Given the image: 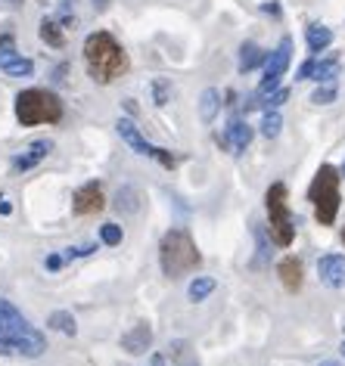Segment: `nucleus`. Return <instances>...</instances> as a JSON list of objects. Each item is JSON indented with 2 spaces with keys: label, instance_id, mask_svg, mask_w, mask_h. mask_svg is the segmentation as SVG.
<instances>
[{
  "label": "nucleus",
  "instance_id": "nucleus-22",
  "mask_svg": "<svg viewBox=\"0 0 345 366\" xmlns=\"http://www.w3.org/2000/svg\"><path fill=\"white\" fill-rule=\"evenodd\" d=\"M41 41L50 47L60 50L62 44H66V34H62V25L56 22V19H41Z\"/></svg>",
  "mask_w": 345,
  "mask_h": 366
},
{
  "label": "nucleus",
  "instance_id": "nucleus-38",
  "mask_svg": "<svg viewBox=\"0 0 345 366\" xmlns=\"http://www.w3.org/2000/svg\"><path fill=\"white\" fill-rule=\"evenodd\" d=\"M149 366H165V354H153V360H149Z\"/></svg>",
  "mask_w": 345,
  "mask_h": 366
},
{
  "label": "nucleus",
  "instance_id": "nucleus-31",
  "mask_svg": "<svg viewBox=\"0 0 345 366\" xmlns=\"http://www.w3.org/2000/svg\"><path fill=\"white\" fill-rule=\"evenodd\" d=\"M13 56H19V53H16V34L6 31V34H0V62H4V59H13Z\"/></svg>",
  "mask_w": 345,
  "mask_h": 366
},
{
  "label": "nucleus",
  "instance_id": "nucleus-43",
  "mask_svg": "<svg viewBox=\"0 0 345 366\" xmlns=\"http://www.w3.org/2000/svg\"><path fill=\"white\" fill-rule=\"evenodd\" d=\"M339 351H342V357H345V342H342V348H339Z\"/></svg>",
  "mask_w": 345,
  "mask_h": 366
},
{
  "label": "nucleus",
  "instance_id": "nucleus-39",
  "mask_svg": "<svg viewBox=\"0 0 345 366\" xmlns=\"http://www.w3.org/2000/svg\"><path fill=\"white\" fill-rule=\"evenodd\" d=\"M320 366H339L336 360H320Z\"/></svg>",
  "mask_w": 345,
  "mask_h": 366
},
{
  "label": "nucleus",
  "instance_id": "nucleus-3",
  "mask_svg": "<svg viewBox=\"0 0 345 366\" xmlns=\"http://www.w3.org/2000/svg\"><path fill=\"white\" fill-rule=\"evenodd\" d=\"M62 118V99L47 87H28L16 97V121L22 127L38 125H60Z\"/></svg>",
  "mask_w": 345,
  "mask_h": 366
},
{
  "label": "nucleus",
  "instance_id": "nucleus-33",
  "mask_svg": "<svg viewBox=\"0 0 345 366\" xmlns=\"http://www.w3.org/2000/svg\"><path fill=\"white\" fill-rule=\"evenodd\" d=\"M314 69H318V59H305V62L299 66V71H296V81H305V78H311Z\"/></svg>",
  "mask_w": 345,
  "mask_h": 366
},
{
  "label": "nucleus",
  "instance_id": "nucleus-29",
  "mask_svg": "<svg viewBox=\"0 0 345 366\" xmlns=\"http://www.w3.org/2000/svg\"><path fill=\"white\" fill-rule=\"evenodd\" d=\"M149 90H153V103L156 106H168L171 103V93H175V90H171V81H165V78H156Z\"/></svg>",
  "mask_w": 345,
  "mask_h": 366
},
{
  "label": "nucleus",
  "instance_id": "nucleus-27",
  "mask_svg": "<svg viewBox=\"0 0 345 366\" xmlns=\"http://www.w3.org/2000/svg\"><path fill=\"white\" fill-rule=\"evenodd\" d=\"M336 97H339V87H336V81H323V84H318V90L311 93V99H314L318 106L336 103Z\"/></svg>",
  "mask_w": 345,
  "mask_h": 366
},
{
  "label": "nucleus",
  "instance_id": "nucleus-32",
  "mask_svg": "<svg viewBox=\"0 0 345 366\" xmlns=\"http://www.w3.org/2000/svg\"><path fill=\"white\" fill-rule=\"evenodd\" d=\"M62 264H66V255H60V252H53V255H47V258H44V267L50 270V274L62 270Z\"/></svg>",
  "mask_w": 345,
  "mask_h": 366
},
{
  "label": "nucleus",
  "instance_id": "nucleus-15",
  "mask_svg": "<svg viewBox=\"0 0 345 366\" xmlns=\"http://www.w3.org/2000/svg\"><path fill=\"white\" fill-rule=\"evenodd\" d=\"M277 276L283 283L286 292H299L302 289V279H305V267H302L299 258H283L277 264Z\"/></svg>",
  "mask_w": 345,
  "mask_h": 366
},
{
  "label": "nucleus",
  "instance_id": "nucleus-28",
  "mask_svg": "<svg viewBox=\"0 0 345 366\" xmlns=\"http://www.w3.org/2000/svg\"><path fill=\"white\" fill-rule=\"evenodd\" d=\"M286 99H290V90L286 87H277V90H271V97L268 99H255V103H249L246 109H252V106H262V109H280V106L286 103Z\"/></svg>",
  "mask_w": 345,
  "mask_h": 366
},
{
  "label": "nucleus",
  "instance_id": "nucleus-34",
  "mask_svg": "<svg viewBox=\"0 0 345 366\" xmlns=\"http://www.w3.org/2000/svg\"><path fill=\"white\" fill-rule=\"evenodd\" d=\"M93 252H97V246H93V242H88V246H75V248H69V252H66V261H69V258H88Z\"/></svg>",
  "mask_w": 345,
  "mask_h": 366
},
{
  "label": "nucleus",
  "instance_id": "nucleus-1",
  "mask_svg": "<svg viewBox=\"0 0 345 366\" xmlns=\"http://www.w3.org/2000/svg\"><path fill=\"white\" fill-rule=\"evenodd\" d=\"M84 66H88V75L97 84H112L121 75H128L131 59L109 31H93L84 41Z\"/></svg>",
  "mask_w": 345,
  "mask_h": 366
},
{
  "label": "nucleus",
  "instance_id": "nucleus-13",
  "mask_svg": "<svg viewBox=\"0 0 345 366\" xmlns=\"http://www.w3.org/2000/svg\"><path fill=\"white\" fill-rule=\"evenodd\" d=\"M149 348H153V326L149 323H134V329L121 335V351H128V354H147Z\"/></svg>",
  "mask_w": 345,
  "mask_h": 366
},
{
  "label": "nucleus",
  "instance_id": "nucleus-26",
  "mask_svg": "<svg viewBox=\"0 0 345 366\" xmlns=\"http://www.w3.org/2000/svg\"><path fill=\"white\" fill-rule=\"evenodd\" d=\"M336 75H339V59L336 56H330V59H323L318 62V69H314V81L323 84V81H336Z\"/></svg>",
  "mask_w": 345,
  "mask_h": 366
},
{
  "label": "nucleus",
  "instance_id": "nucleus-7",
  "mask_svg": "<svg viewBox=\"0 0 345 366\" xmlns=\"http://www.w3.org/2000/svg\"><path fill=\"white\" fill-rule=\"evenodd\" d=\"M290 59H292V38L286 34V38H280L274 53H268V59H264V75H262V84H258V93H262V97H268L271 90L280 87V78L290 69Z\"/></svg>",
  "mask_w": 345,
  "mask_h": 366
},
{
  "label": "nucleus",
  "instance_id": "nucleus-2",
  "mask_svg": "<svg viewBox=\"0 0 345 366\" xmlns=\"http://www.w3.org/2000/svg\"><path fill=\"white\" fill-rule=\"evenodd\" d=\"M159 264H162V274L171 276V279L190 274V270H196L199 264H203V255H199L196 242H193V236L187 233L184 227H175V230H168V233L162 236Z\"/></svg>",
  "mask_w": 345,
  "mask_h": 366
},
{
  "label": "nucleus",
  "instance_id": "nucleus-36",
  "mask_svg": "<svg viewBox=\"0 0 345 366\" xmlns=\"http://www.w3.org/2000/svg\"><path fill=\"white\" fill-rule=\"evenodd\" d=\"M66 71H69V66H56L53 69V81H62V78H66Z\"/></svg>",
  "mask_w": 345,
  "mask_h": 366
},
{
  "label": "nucleus",
  "instance_id": "nucleus-18",
  "mask_svg": "<svg viewBox=\"0 0 345 366\" xmlns=\"http://www.w3.org/2000/svg\"><path fill=\"white\" fill-rule=\"evenodd\" d=\"M264 59H268V53H264L255 41H246V44L240 47V71H243V75H246V71H252V69H258Z\"/></svg>",
  "mask_w": 345,
  "mask_h": 366
},
{
  "label": "nucleus",
  "instance_id": "nucleus-19",
  "mask_svg": "<svg viewBox=\"0 0 345 366\" xmlns=\"http://www.w3.org/2000/svg\"><path fill=\"white\" fill-rule=\"evenodd\" d=\"M47 329L69 335V339H75V335H78V323H75V317H72L69 311H53V314H50V317H47Z\"/></svg>",
  "mask_w": 345,
  "mask_h": 366
},
{
  "label": "nucleus",
  "instance_id": "nucleus-35",
  "mask_svg": "<svg viewBox=\"0 0 345 366\" xmlns=\"http://www.w3.org/2000/svg\"><path fill=\"white\" fill-rule=\"evenodd\" d=\"M0 214H4V218H10V214H13V205L6 202L4 196H0Z\"/></svg>",
  "mask_w": 345,
  "mask_h": 366
},
{
  "label": "nucleus",
  "instance_id": "nucleus-14",
  "mask_svg": "<svg viewBox=\"0 0 345 366\" xmlns=\"http://www.w3.org/2000/svg\"><path fill=\"white\" fill-rule=\"evenodd\" d=\"M221 143H224V146H230L234 153H243V149H249V143H252V127H249L243 118H230Z\"/></svg>",
  "mask_w": 345,
  "mask_h": 366
},
{
  "label": "nucleus",
  "instance_id": "nucleus-20",
  "mask_svg": "<svg viewBox=\"0 0 345 366\" xmlns=\"http://www.w3.org/2000/svg\"><path fill=\"white\" fill-rule=\"evenodd\" d=\"M305 41H308V50H311V53H320V50H327L333 44V31L323 25H308Z\"/></svg>",
  "mask_w": 345,
  "mask_h": 366
},
{
  "label": "nucleus",
  "instance_id": "nucleus-4",
  "mask_svg": "<svg viewBox=\"0 0 345 366\" xmlns=\"http://www.w3.org/2000/svg\"><path fill=\"white\" fill-rule=\"evenodd\" d=\"M339 181L342 174L333 164H320L311 186H308V199H311L314 218H318L320 227L336 224V214H339Z\"/></svg>",
  "mask_w": 345,
  "mask_h": 366
},
{
  "label": "nucleus",
  "instance_id": "nucleus-5",
  "mask_svg": "<svg viewBox=\"0 0 345 366\" xmlns=\"http://www.w3.org/2000/svg\"><path fill=\"white\" fill-rule=\"evenodd\" d=\"M286 183H271L264 192V208H268V233L280 248L292 246L296 239V218L290 214V202H286Z\"/></svg>",
  "mask_w": 345,
  "mask_h": 366
},
{
  "label": "nucleus",
  "instance_id": "nucleus-9",
  "mask_svg": "<svg viewBox=\"0 0 345 366\" xmlns=\"http://www.w3.org/2000/svg\"><path fill=\"white\" fill-rule=\"evenodd\" d=\"M32 323L22 317L16 304H10L6 298H0V339H19V335H32Z\"/></svg>",
  "mask_w": 345,
  "mask_h": 366
},
{
  "label": "nucleus",
  "instance_id": "nucleus-6",
  "mask_svg": "<svg viewBox=\"0 0 345 366\" xmlns=\"http://www.w3.org/2000/svg\"><path fill=\"white\" fill-rule=\"evenodd\" d=\"M115 131H119V137L125 140L128 146H131L137 155H147V159H156V162L162 164V168H168V171L177 164V159H175V155H171V153H165L162 146H153V143H149L147 137H143V134L137 131V125H134L131 118H119V121H115Z\"/></svg>",
  "mask_w": 345,
  "mask_h": 366
},
{
  "label": "nucleus",
  "instance_id": "nucleus-16",
  "mask_svg": "<svg viewBox=\"0 0 345 366\" xmlns=\"http://www.w3.org/2000/svg\"><path fill=\"white\" fill-rule=\"evenodd\" d=\"M112 208L121 214V218H131V214H137L140 208H143V196H140V190L137 186H121L119 192H115V199H112Z\"/></svg>",
  "mask_w": 345,
  "mask_h": 366
},
{
  "label": "nucleus",
  "instance_id": "nucleus-10",
  "mask_svg": "<svg viewBox=\"0 0 345 366\" xmlns=\"http://www.w3.org/2000/svg\"><path fill=\"white\" fill-rule=\"evenodd\" d=\"M47 351L44 335L34 329L32 335H19V339H0V354H22V357H41Z\"/></svg>",
  "mask_w": 345,
  "mask_h": 366
},
{
  "label": "nucleus",
  "instance_id": "nucleus-40",
  "mask_svg": "<svg viewBox=\"0 0 345 366\" xmlns=\"http://www.w3.org/2000/svg\"><path fill=\"white\" fill-rule=\"evenodd\" d=\"M72 3H75V0H62V10H69V6H72Z\"/></svg>",
  "mask_w": 345,
  "mask_h": 366
},
{
  "label": "nucleus",
  "instance_id": "nucleus-37",
  "mask_svg": "<svg viewBox=\"0 0 345 366\" xmlns=\"http://www.w3.org/2000/svg\"><path fill=\"white\" fill-rule=\"evenodd\" d=\"M106 6H109V0H93V10H97V13H103Z\"/></svg>",
  "mask_w": 345,
  "mask_h": 366
},
{
  "label": "nucleus",
  "instance_id": "nucleus-42",
  "mask_svg": "<svg viewBox=\"0 0 345 366\" xmlns=\"http://www.w3.org/2000/svg\"><path fill=\"white\" fill-rule=\"evenodd\" d=\"M342 246H345V227H342Z\"/></svg>",
  "mask_w": 345,
  "mask_h": 366
},
{
  "label": "nucleus",
  "instance_id": "nucleus-23",
  "mask_svg": "<svg viewBox=\"0 0 345 366\" xmlns=\"http://www.w3.org/2000/svg\"><path fill=\"white\" fill-rule=\"evenodd\" d=\"M0 71H6L10 78H28V75H34V62L25 59V56H13V59L0 62Z\"/></svg>",
  "mask_w": 345,
  "mask_h": 366
},
{
  "label": "nucleus",
  "instance_id": "nucleus-25",
  "mask_svg": "<svg viewBox=\"0 0 345 366\" xmlns=\"http://www.w3.org/2000/svg\"><path fill=\"white\" fill-rule=\"evenodd\" d=\"M280 131H283V118H280V112L277 109L264 112V118H262V137L264 140H277Z\"/></svg>",
  "mask_w": 345,
  "mask_h": 366
},
{
  "label": "nucleus",
  "instance_id": "nucleus-11",
  "mask_svg": "<svg viewBox=\"0 0 345 366\" xmlns=\"http://www.w3.org/2000/svg\"><path fill=\"white\" fill-rule=\"evenodd\" d=\"M53 153V140H34V143H28V146L22 149V153L13 159V174H25V171H32V168H38L41 162L47 159V155Z\"/></svg>",
  "mask_w": 345,
  "mask_h": 366
},
{
  "label": "nucleus",
  "instance_id": "nucleus-21",
  "mask_svg": "<svg viewBox=\"0 0 345 366\" xmlns=\"http://www.w3.org/2000/svg\"><path fill=\"white\" fill-rule=\"evenodd\" d=\"M215 289H218V283H215L212 276H196L190 286H187V298H190L193 304H199V301H205Z\"/></svg>",
  "mask_w": 345,
  "mask_h": 366
},
{
  "label": "nucleus",
  "instance_id": "nucleus-24",
  "mask_svg": "<svg viewBox=\"0 0 345 366\" xmlns=\"http://www.w3.org/2000/svg\"><path fill=\"white\" fill-rule=\"evenodd\" d=\"M171 366H199V357L193 354L190 342H171Z\"/></svg>",
  "mask_w": 345,
  "mask_h": 366
},
{
  "label": "nucleus",
  "instance_id": "nucleus-41",
  "mask_svg": "<svg viewBox=\"0 0 345 366\" xmlns=\"http://www.w3.org/2000/svg\"><path fill=\"white\" fill-rule=\"evenodd\" d=\"M10 3H13V6H22V0H10Z\"/></svg>",
  "mask_w": 345,
  "mask_h": 366
},
{
  "label": "nucleus",
  "instance_id": "nucleus-8",
  "mask_svg": "<svg viewBox=\"0 0 345 366\" xmlns=\"http://www.w3.org/2000/svg\"><path fill=\"white\" fill-rule=\"evenodd\" d=\"M106 208V192L103 186H100L97 181L84 183L75 190V196H72V211L78 214V218H88V214H97Z\"/></svg>",
  "mask_w": 345,
  "mask_h": 366
},
{
  "label": "nucleus",
  "instance_id": "nucleus-44",
  "mask_svg": "<svg viewBox=\"0 0 345 366\" xmlns=\"http://www.w3.org/2000/svg\"><path fill=\"white\" fill-rule=\"evenodd\" d=\"M342 177H345V164H342Z\"/></svg>",
  "mask_w": 345,
  "mask_h": 366
},
{
  "label": "nucleus",
  "instance_id": "nucleus-30",
  "mask_svg": "<svg viewBox=\"0 0 345 366\" xmlns=\"http://www.w3.org/2000/svg\"><path fill=\"white\" fill-rule=\"evenodd\" d=\"M100 239H103L106 246H121L125 233H121L119 224H103V227H100Z\"/></svg>",
  "mask_w": 345,
  "mask_h": 366
},
{
  "label": "nucleus",
  "instance_id": "nucleus-17",
  "mask_svg": "<svg viewBox=\"0 0 345 366\" xmlns=\"http://www.w3.org/2000/svg\"><path fill=\"white\" fill-rule=\"evenodd\" d=\"M218 109H221V93L215 87H205L199 93V121H203V125H212Z\"/></svg>",
  "mask_w": 345,
  "mask_h": 366
},
{
  "label": "nucleus",
  "instance_id": "nucleus-12",
  "mask_svg": "<svg viewBox=\"0 0 345 366\" xmlns=\"http://www.w3.org/2000/svg\"><path fill=\"white\" fill-rule=\"evenodd\" d=\"M318 276L327 289H345V255L318 258Z\"/></svg>",
  "mask_w": 345,
  "mask_h": 366
}]
</instances>
